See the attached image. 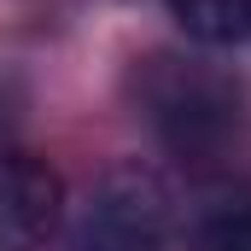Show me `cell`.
Returning <instances> with one entry per match:
<instances>
[{
  "instance_id": "obj_1",
  "label": "cell",
  "mask_w": 251,
  "mask_h": 251,
  "mask_svg": "<svg viewBox=\"0 0 251 251\" xmlns=\"http://www.w3.org/2000/svg\"><path fill=\"white\" fill-rule=\"evenodd\" d=\"M134 100L146 128L176 158H216L246 128V82L204 59L152 53L134 76Z\"/></svg>"
},
{
  "instance_id": "obj_2",
  "label": "cell",
  "mask_w": 251,
  "mask_h": 251,
  "mask_svg": "<svg viewBox=\"0 0 251 251\" xmlns=\"http://www.w3.org/2000/svg\"><path fill=\"white\" fill-rule=\"evenodd\" d=\"M82 251H181V204L152 164H117L82 204Z\"/></svg>"
},
{
  "instance_id": "obj_3",
  "label": "cell",
  "mask_w": 251,
  "mask_h": 251,
  "mask_svg": "<svg viewBox=\"0 0 251 251\" xmlns=\"http://www.w3.org/2000/svg\"><path fill=\"white\" fill-rule=\"evenodd\" d=\"M64 181L29 152H0V251H41L59 228Z\"/></svg>"
},
{
  "instance_id": "obj_4",
  "label": "cell",
  "mask_w": 251,
  "mask_h": 251,
  "mask_svg": "<svg viewBox=\"0 0 251 251\" xmlns=\"http://www.w3.org/2000/svg\"><path fill=\"white\" fill-rule=\"evenodd\" d=\"M164 12L199 47H240V41H251V0H164Z\"/></svg>"
},
{
  "instance_id": "obj_5",
  "label": "cell",
  "mask_w": 251,
  "mask_h": 251,
  "mask_svg": "<svg viewBox=\"0 0 251 251\" xmlns=\"http://www.w3.org/2000/svg\"><path fill=\"white\" fill-rule=\"evenodd\" d=\"M199 251H251V204H216L199 222Z\"/></svg>"
},
{
  "instance_id": "obj_6",
  "label": "cell",
  "mask_w": 251,
  "mask_h": 251,
  "mask_svg": "<svg viewBox=\"0 0 251 251\" xmlns=\"http://www.w3.org/2000/svg\"><path fill=\"white\" fill-rule=\"evenodd\" d=\"M12 123H18V88H12V82L0 76V134H6Z\"/></svg>"
}]
</instances>
